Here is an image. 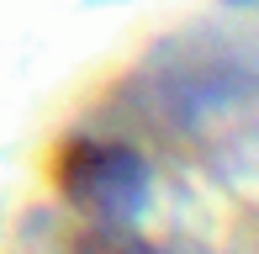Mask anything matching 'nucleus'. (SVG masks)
<instances>
[{"label": "nucleus", "mask_w": 259, "mask_h": 254, "mask_svg": "<svg viewBox=\"0 0 259 254\" xmlns=\"http://www.w3.org/2000/svg\"><path fill=\"white\" fill-rule=\"evenodd\" d=\"M74 254H164L159 244H148L143 233H133V228L111 223V217H96V223L79 233Z\"/></svg>", "instance_id": "nucleus-2"}, {"label": "nucleus", "mask_w": 259, "mask_h": 254, "mask_svg": "<svg viewBox=\"0 0 259 254\" xmlns=\"http://www.w3.org/2000/svg\"><path fill=\"white\" fill-rule=\"evenodd\" d=\"M58 186L74 206H85L90 217H111L122 223L138 201H143V186H148V170L143 159L133 154L127 143H69L64 159H58Z\"/></svg>", "instance_id": "nucleus-1"}]
</instances>
